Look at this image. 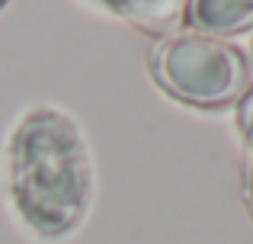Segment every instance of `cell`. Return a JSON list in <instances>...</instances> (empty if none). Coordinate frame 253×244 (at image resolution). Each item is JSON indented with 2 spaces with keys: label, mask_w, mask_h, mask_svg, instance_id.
I'll list each match as a JSON object with an SVG mask.
<instances>
[{
  "label": "cell",
  "mask_w": 253,
  "mask_h": 244,
  "mask_svg": "<svg viewBox=\"0 0 253 244\" xmlns=\"http://www.w3.org/2000/svg\"><path fill=\"white\" fill-rule=\"evenodd\" d=\"M90 154L74 119L29 109L6 142V187L19 219L45 241L71 235L90 206Z\"/></svg>",
  "instance_id": "cell-1"
},
{
  "label": "cell",
  "mask_w": 253,
  "mask_h": 244,
  "mask_svg": "<svg viewBox=\"0 0 253 244\" xmlns=\"http://www.w3.org/2000/svg\"><path fill=\"white\" fill-rule=\"evenodd\" d=\"M148 68L164 94L196 109H224L250 94L244 51L199 32H173L154 42Z\"/></svg>",
  "instance_id": "cell-2"
},
{
  "label": "cell",
  "mask_w": 253,
  "mask_h": 244,
  "mask_svg": "<svg viewBox=\"0 0 253 244\" xmlns=\"http://www.w3.org/2000/svg\"><path fill=\"white\" fill-rule=\"evenodd\" d=\"M96 3L135 26L138 32L161 39L173 36L186 23V10H189V0H96Z\"/></svg>",
  "instance_id": "cell-3"
},
{
  "label": "cell",
  "mask_w": 253,
  "mask_h": 244,
  "mask_svg": "<svg viewBox=\"0 0 253 244\" xmlns=\"http://www.w3.org/2000/svg\"><path fill=\"white\" fill-rule=\"evenodd\" d=\"M186 23L209 39H228L253 29V0H189Z\"/></svg>",
  "instance_id": "cell-4"
},
{
  "label": "cell",
  "mask_w": 253,
  "mask_h": 244,
  "mask_svg": "<svg viewBox=\"0 0 253 244\" xmlns=\"http://www.w3.org/2000/svg\"><path fill=\"white\" fill-rule=\"evenodd\" d=\"M241 129H244V202L253 219V97L241 106Z\"/></svg>",
  "instance_id": "cell-5"
},
{
  "label": "cell",
  "mask_w": 253,
  "mask_h": 244,
  "mask_svg": "<svg viewBox=\"0 0 253 244\" xmlns=\"http://www.w3.org/2000/svg\"><path fill=\"white\" fill-rule=\"evenodd\" d=\"M3 3H6V0H0V6H3Z\"/></svg>",
  "instance_id": "cell-6"
}]
</instances>
